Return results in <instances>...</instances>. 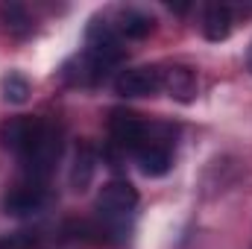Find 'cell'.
Returning <instances> with one entry per match:
<instances>
[{"label":"cell","mask_w":252,"mask_h":249,"mask_svg":"<svg viewBox=\"0 0 252 249\" xmlns=\"http://www.w3.org/2000/svg\"><path fill=\"white\" fill-rule=\"evenodd\" d=\"M135 158H138V170H141L144 176H150V179L164 176V173L170 170V164H173L170 147H167V141H161V138H147V141L141 144V150L135 153Z\"/></svg>","instance_id":"8"},{"label":"cell","mask_w":252,"mask_h":249,"mask_svg":"<svg viewBox=\"0 0 252 249\" xmlns=\"http://www.w3.org/2000/svg\"><path fill=\"white\" fill-rule=\"evenodd\" d=\"M118 24H121V32L126 38H147L156 27V21L147 12H138V9H124Z\"/></svg>","instance_id":"12"},{"label":"cell","mask_w":252,"mask_h":249,"mask_svg":"<svg viewBox=\"0 0 252 249\" xmlns=\"http://www.w3.org/2000/svg\"><path fill=\"white\" fill-rule=\"evenodd\" d=\"M0 12H3V18H6V30H12V32H18V35L30 32L32 21H30V15H27L24 6H18V3H3Z\"/></svg>","instance_id":"14"},{"label":"cell","mask_w":252,"mask_h":249,"mask_svg":"<svg viewBox=\"0 0 252 249\" xmlns=\"http://www.w3.org/2000/svg\"><path fill=\"white\" fill-rule=\"evenodd\" d=\"M250 70H252V50H250Z\"/></svg>","instance_id":"16"},{"label":"cell","mask_w":252,"mask_h":249,"mask_svg":"<svg viewBox=\"0 0 252 249\" xmlns=\"http://www.w3.org/2000/svg\"><path fill=\"white\" fill-rule=\"evenodd\" d=\"M44 126H47L44 118H9L6 124H0V147L24 156L44 132Z\"/></svg>","instance_id":"4"},{"label":"cell","mask_w":252,"mask_h":249,"mask_svg":"<svg viewBox=\"0 0 252 249\" xmlns=\"http://www.w3.org/2000/svg\"><path fill=\"white\" fill-rule=\"evenodd\" d=\"M0 249H38V238L30 232H15L0 238Z\"/></svg>","instance_id":"15"},{"label":"cell","mask_w":252,"mask_h":249,"mask_svg":"<svg viewBox=\"0 0 252 249\" xmlns=\"http://www.w3.org/2000/svg\"><path fill=\"white\" fill-rule=\"evenodd\" d=\"M161 88L170 97H176L179 103H188V100H193V94H196V76H193L190 67H182V64L164 67L161 70Z\"/></svg>","instance_id":"9"},{"label":"cell","mask_w":252,"mask_h":249,"mask_svg":"<svg viewBox=\"0 0 252 249\" xmlns=\"http://www.w3.org/2000/svg\"><path fill=\"white\" fill-rule=\"evenodd\" d=\"M85 56L94 62V67L106 76V70L112 64L121 62L124 50H121V38L118 32L106 24V21H91L88 32H85Z\"/></svg>","instance_id":"3"},{"label":"cell","mask_w":252,"mask_h":249,"mask_svg":"<svg viewBox=\"0 0 252 249\" xmlns=\"http://www.w3.org/2000/svg\"><path fill=\"white\" fill-rule=\"evenodd\" d=\"M62 158V132L56 126H44V132L35 138V144L21 156V164H24V179H32V182H47L50 173L56 170Z\"/></svg>","instance_id":"1"},{"label":"cell","mask_w":252,"mask_h":249,"mask_svg":"<svg viewBox=\"0 0 252 249\" xmlns=\"http://www.w3.org/2000/svg\"><path fill=\"white\" fill-rule=\"evenodd\" d=\"M135 208H138V190L126 179H112V182H106V185L100 187V193H97L100 220L109 223V226L124 229L126 217H132Z\"/></svg>","instance_id":"2"},{"label":"cell","mask_w":252,"mask_h":249,"mask_svg":"<svg viewBox=\"0 0 252 249\" xmlns=\"http://www.w3.org/2000/svg\"><path fill=\"white\" fill-rule=\"evenodd\" d=\"M115 91L121 97H150L161 91V67H153V64L126 67L115 76Z\"/></svg>","instance_id":"6"},{"label":"cell","mask_w":252,"mask_h":249,"mask_svg":"<svg viewBox=\"0 0 252 249\" xmlns=\"http://www.w3.org/2000/svg\"><path fill=\"white\" fill-rule=\"evenodd\" d=\"M0 91H3V100L6 103H12V106H21V103H27V97H30V82L21 76V73H6L3 79H0Z\"/></svg>","instance_id":"13"},{"label":"cell","mask_w":252,"mask_h":249,"mask_svg":"<svg viewBox=\"0 0 252 249\" xmlns=\"http://www.w3.org/2000/svg\"><path fill=\"white\" fill-rule=\"evenodd\" d=\"M202 32L208 41H226L229 32H232V12L229 6H208L205 9V18H202Z\"/></svg>","instance_id":"11"},{"label":"cell","mask_w":252,"mask_h":249,"mask_svg":"<svg viewBox=\"0 0 252 249\" xmlns=\"http://www.w3.org/2000/svg\"><path fill=\"white\" fill-rule=\"evenodd\" d=\"M109 132H112V144L126 150V153H138L141 144L150 138V132H147V126L141 124V118L132 115V112H124V109L112 112Z\"/></svg>","instance_id":"7"},{"label":"cell","mask_w":252,"mask_h":249,"mask_svg":"<svg viewBox=\"0 0 252 249\" xmlns=\"http://www.w3.org/2000/svg\"><path fill=\"white\" fill-rule=\"evenodd\" d=\"M94 173H97V153H94L91 144H79L76 153H73V164H70V187L76 193L88 190Z\"/></svg>","instance_id":"10"},{"label":"cell","mask_w":252,"mask_h":249,"mask_svg":"<svg viewBox=\"0 0 252 249\" xmlns=\"http://www.w3.org/2000/svg\"><path fill=\"white\" fill-rule=\"evenodd\" d=\"M44 202H47V182L24 179L21 185H15L3 196V211L12 217H30L35 211H41Z\"/></svg>","instance_id":"5"}]
</instances>
